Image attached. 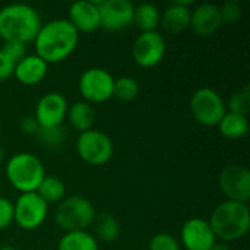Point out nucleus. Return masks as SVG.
<instances>
[{"label": "nucleus", "instance_id": "obj_1", "mask_svg": "<svg viewBox=\"0 0 250 250\" xmlns=\"http://www.w3.org/2000/svg\"><path fill=\"white\" fill-rule=\"evenodd\" d=\"M79 37L67 19H53L41 25L34 40L35 54L47 64L60 63L76 50Z\"/></svg>", "mask_w": 250, "mask_h": 250}, {"label": "nucleus", "instance_id": "obj_2", "mask_svg": "<svg viewBox=\"0 0 250 250\" xmlns=\"http://www.w3.org/2000/svg\"><path fill=\"white\" fill-rule=\"evenodd\" d=\"M42 22L37 9L25 3H12L0 9V38L3 41L34 42Z\"/></svg>", "mask_w": 250, "mask_h": 250}, {"label": "nucleus", "instance_id": "obj_3", "mask_svg": "<svg viewBox=\"0 0 250 250\" xmlns=\"http://www.w3.org/2000/svg\"><path fill=\"white\" fill-rule=\"evenodd\" d=\"M215 239L223 243L243 239L250 229V211L248 204L224 201L218 204L208 220Z\"/></svg>", "mask_w": 250, "mask_h": 250}, {"label": "nucleus", "instance_id": "obj_4", "mask_svg": "<svg viewBox=\"0 0 250 250\" xmlns=\"http://www.w3.org/2000/svg\"><path fill=\"white\" fill-rule=\"evenodd\" d=\"M6 177L19 193H31L37 192L45 177V168L37 155L18 152L6 163Z\"/></svg>", "mask_w": 250, "mask_h": 250}, {"label": "nucleus", "instance_id": "obj_5", "mask_svg": "<svg viewBox=\"0 0 250 250\" xmlns=\"http://www.w3.org/2000/svg\"><path fill=\"white\" fill-rule=\"evenodd\" d=\"M97 211L89 199L81 195L64 198L56 208L54 220L64 233L86 231L95 220Z\"/></svg>", "mask_w": 250, "mask_h": 250}, {"label": "nucleus", "instance_id": "obj_6", "mask_svg": "<svg viewBox=\"0 0 250 250\" xmlns=\"http://www.w3.org/2000/svg\"><path fill=\"white\" fill-rule=\"evenodd\" d=\"M190 113L193 119L207 127H214L227 113L226 101L212 88H199L190 97Z\"/></svg>", "mask_w": 250, "mask_h": 250}, {"label": "nucleus", "instance_id": "obj_7", "mask_svg": "<svg viewBox=\"0 0 250 250\" xmlns=\"http://www.w3.org/2000/svg\"><path fill=\"white\" fill-rule=\"evenodd\" d=\"M76 152L79 158L89 166H104L113 158L114 145L104 132L89 129L79 133L76 139Z\"/></svg>", "mask_w": 250, "mask_h": 250}, {"label": "nucleus", "instance_id": "obj_8", "mask_svg": "<svg viewBox=\"0 0 250 250\" xmlns=\"http://www.w3.org/2000/svg\"><path fill=\"white\" fill-rule=\"evenodd\" d=\"M114 78L103 67H89L82 72L78 88L82 95V101L88 104H103L113 98Z\"/></svg>", "mask_w": 250, "mask_h": 250}, {"label": "nucleus", "instance_id": "obj_9", "mask_svg": "<svg viewBox=\"0 0 250 250\" xmlns=\"http://www.w3.org/2000/svg\"><path fill=\"white\" fill-rule=\"evenodd\" d=\"M48 215V205L37 192L21 193L13 202V223L22 230L31 231L41 227Z\"/></svg>", "mask_w": 250, "mask_h": 250}, {"label": "nucleus", "instance_id": "obj_10", "mask_svg": "<svg viewBox=\"0 0 250 250\" xmlns=\"http://www.w3.org/2000/svg\"><path fill=\"white\" fill-rule=\"evenodd\" d=\"M166 50V40L158 31L141 32L132 44V57L138 66L149 69L163 62Z\"/></svg>", "mask_w": 250, "mask_h": 250}, {"label": "nucleus", "instance_id": "obj_11", "mask_svg": "<svg viewBox=\"0 0 250 250\" xmlns=\"http://www.w3.org/2000/svg\"><path fill=\"white\" fill-rule=\"evenodd\" d=\"M220 189L227 201L248 204L250 199V171L245 166L231 164L220 173Z\"/></svg>", "mask_w": 250, "mask_h": 250}, {"label": "nucleus", "instance_id": "obj_12", "mask_svg": "<svg viewBox=\"0 0 250 250\" xmlns=\"http://www.w3.org/2000/svg\"><path fill=\"white\" fill-rule=\"evenodd\" d=\"M100 10V28L117 32L133 25L135 4L129 0H101L97 1Z\"/></svg>", "mask_w": 250, "mask_h": 250}, {"label": "nucleus", "instance_id": "obj_13", "mask_svg": "<svg viewBox=\"0 0 250 250\" xmlns=\"http://www.w3.org/2000/svg\"><path fill=\"white\" fill-rule=\"evenodd\" d=\"M67 108L69 104L63 94L47 92L38 100L34 117L38 122L40 127H59L66 120Z\"/></svg>", "mask_w": 250, "mask_h": 250}, {"label": "nucleus", "instance_id": "obj_14", "mask_svg": "<svg viewBox=\"0 0 250 250\" xmlns=\"http://www.w3.org/2000/svg\"><path fill=\"white\" fill-rule=\"evenodd\" d=\"M180 242L186 250H209L217 239L208 220L195 217L182 226Z\"/></svg>", "mask_w": 250, "mask_h": 250}, {"label": "nucleus", "instance_id": "obj_15", "mask_svg": "<svg viewBox=\"0 0 250 250\" xmlns=\"http://www.w3.org/2000/svg\"><path fill=\"white\" fill-rule=\"evenodd\" d=\"M69 23L79 34H89L100 28V10L97 1L92 0H81L75 1L69 6L67 10Z\"/></svg>", "mask_w": 250, "mask_h": 250}, {"label": "nucleus", "instance_id": "obj_16", "mask_svg": "<svg viewBox=\"0 0 250 250\" xmlns=\"http://www.w3.org/2000/svg\"><path fill=\"white\" fill-rule=\"evenodd\" d=\"M223 26L220 6L214 3H201L190 10L189 28L199 37H209Z\"/></svg>", "mask_w": 250, "mask_h": 250}, {"label": "nucleus", "instance_id": "obj_17", "mask_svg": "<svg viewBox=\"0 0 250 250\" xmlns=\"http://www.w3.org/2000/svg\"><path fill=\"white\" fill-rule=\"evenodd\" d=\"M193 1L190 0H176L161 12L160 25L168 34H180L186 31L190 25V7Z\"/></svg>", "mask_w": 250, "mask_h": 250}, {"label": "nucleus", "instance_id": "obj_18", "mask_svg": "<svg viewBox=\"0 0 250 250\" xmlns=\"http://www.w3.org/2000/svg\"><path fill=\"white\" fill-rule=\"evenodd\" d=\"M48 72V64L37 54H26L21 62L15 64L13 75L22 85H38Z\"/></svg>", "mask_w": 250, "mask_h": 250}, {"label": "nucleus", "instance_id": "obj_19", "mask_svg": "<svg viewBox=\"0 0 250 250\" xmlns=\"http://www.w3.org/2000/svg\"><path fill=\"white\" fill-rule=\"evenodd\" d=\"M66 119L75 130H78L79 133H83V132L92 129V126H94V122H95L94 105H91L85 101H76L69 105Z\"/></svg>", "mask_w": 250, "mask_h": 250}, {"label": "nucleus", "instance_id": "obj_20", "mask_svg": "<svg viewBox=\"0 0 250 250\" xmlns=\"http://www.w3.org/2000/svg\"><path fill=\"white\" fill-rule=\"evenodd\" d=\"M161 12L152 3H141L135 6L133 25L141 32H154L160 26Z\"/></svg>", "mask_w": 250, "mask_h": 250}, {"label": "nucleus", "instance_id": "obj_21", "mask_svg": "<svg viewBox=\"0 0 250 250\" xmlns=\"http://www.w3.org/2000/svg\"><path fill=\"white\" fill-rule=\"evenodd\" d=\"M92 226H94V234L92 236L97 240H101L105 243H111V242L117 240L120 236V231H122L119 220L114 215L107 214V212L97 214Z\"/></svg>", "mask_w": 250, "mask_h": 250}, {"label": "nucleus", "instance_id": "obj_22", "mask_svg": "<svg viewBox=\"0 0 250 250\" xmlns=\"http://www.w3.org/2000/svg\"><path fill=\"white\" fill-rule=\"evenodd\" d=\"M220 133L227 139H242L249 130V120L245 116L234 113H226L224 117L217 125Z\"/></svg>", "mask_w": 250, "mask_h": 250}, {"label": "nucleus", "instance_id": "obj_23", "mask_svg": "<svg viewBox=\"0 0 250 250\" xmlns=\"http://www.w3.org/2000/svg\"><path fill=\"white\" fill-rule=\"evenodd\" d=\"M57 250H100V248L98 240L88 231H72L62 236Z\"/></svg>", "mask_w": 250, "mask_h": 250}, {"label": "nucleus", "instance_id": "obj_24", "mask_svg": "<svg viewBox=\"0 0 250 250\" xmlns=\"http://www.w3.org/2000/svg\"><path fill=\"white\" fill-rule=\"evenodd\" d=\"M37 193L40 198L47 204H60L64 199L66 195V186L62 179L57 176H47L42 179L41 185L37 189Z\"/></svg>", "mask_w": 250, "mask_h": 250}, {"label": "nucleus", "instance_id": "obj_25", "mask_svg": "<svg viewBox=\"0 0 250 250\" xmlns=\"http://www.w3.org/2000/svg\"><path fill=\"white\" fill-rule=\"evenodd\" d=\"M139 95V83L135 78L132 76H120L114 79V86H113V98L123 101V103H130L136 100Z\"/></svg>", "mask_w": 250, "mask_h": 250}, {"label": "nucleus", "instance_id": "obj_26", "mask_svg": "<svg viewBox=\"0 0 250 250\" xmlns=\"http://www.w3.org/2000/svg\"><path fill=\"white\" fill-rule=\"evenodd\" d=\"M38 144L47 149H57L66 142V130L63 126L59 127H40L35 135Z\"/></svg>", "mask_w": 250, "mask_h": 250}, {"label": "nucleus", "instance_id": "obj_27", "mask_svg": "<svg viewBox=\"0 0 250 250\" xmlns=\"http://www.w3.org/2000/svg\"><path fill=\"white\" fill-rule=\"evenodd\" d=\"M227 111L229 113H234L239 116H245L248 117L250 111V88L249 85L243 86L242 89H239L237 92H234L230 100L226 103Z\"/></svg>", "mask_w": 250, "mask_h": 250}, {"label": "nucleus", "instance_id": "obj_28", "mask_svg": "<svg viewBox=\"0 0 250 250\" xmlns=\"http://www.w3.org/2000/svg\"><path fill=\"white\" fill-rule=\"evenodd\" d=\"M243 9L236 1H227L220 6V16L223 25H234L242 19Z\"/></svg>", "mask_w": 250, "mask_h": 250}, {"label": "nucleus", "instance_id": "obj_29", "mask_svg": "<svg viewBox=\"0 0 250 250\" xmlns=\"http://www.w3.org/2000/svg\"><path fill=\"white\" fill-rule=\"evenodd\" d=\"M148 248L149 250H180V243L171 234L160 233L149 240Z\"/></svg>", "mask_w": 250, "mask_h": 250}, {"label": "nucleus", "instance_id": "obj_30", "mask_svg": "<svg viewBox=\"0 0 250 250\" xmlns=\"http://www.w3.org/2000/svg\"><path fill=\"white\" fill-rule=\"evenodd\" d=\"M15 64L21 62L28 53H26V44L19 41H3V45L0 48Z\"/></svg>", "mask_w": 250, "mask_h": 250}, {"label": "nucleus", "instance_id": "obj_31", "mask_svg": "<svg viewBox=\"0 0 250 250\" xmlns=\"http://www.w3.org/2000/svg\"><path fill=\"white\" fill-rule=\"evenodd\" d=\"M13 223V202L0 196V231L10 227Z\"/></svg>", "mask_w": 250, "mask_h": 250}, {"label": "nucleus", "instance_id": "obj_32", "mask_svg": "<svg viewBox=\"0 0 250 250\" xmlns=\"http://www.w3.org/2000/svg\"><path fill=\"white\" fill-rule=\"evenodd\" d=\"M19 129L23 135H29V136H35L37 132L40 130V125L35 120L34 116H25L22 117L21 123H19Z\"/></svg>", "mask_w": 250, "mask_h": 250}, {"label": "nucleus", "instance_id": "obj_33", "mask_svg": "<svg viewBox=\"0 0 250 250\" xmlns=\"http://www.w3.org/2000/svg\"><path fill=\"white\" fill-rule=\"evenodd\" d=\"M15 63L0 50V81H6L13 75Z\"/></svg>", "mask_w": 250, "mask_h": 250}, {"label": "nucleus", "instance_id": "obj_34", "mask_svg": "<svg viewBox=\"0 0 250 250\" xmlns=\"http://www.w3.org/2000/svg\"><path fill=\"white\" fill-rule=\"evenodd\" d=\"M209 250H231L229 246H227V243H223V242H215V245L211 248Z\"/></svg>", "mask_w": 250, "mask_h": 250}, {"label": "nucleus", "instance_id": "obj_35", "mask_svg": "<svg viewBox=\"0 0 250 250\" xmlns=\"http://www.w3.org/2000/svg\"><path fill=\"white\" fill-rule=\"evenodd\" d=\"M3 160H4V149L0 146V164L3 163Z\"/></svg>", "mask_w": 250, "mask_h": 250}, {"label": "nucleus", "instance_id": "obj_36", "mask_svg": "<svg viewBox=\"0 0 250 250\" xmlns=\"http://www.w3.org/2000/svg\"><path fill=\"white\" fill-rule=\"evenodd\" d=\"M0 250H16L13 246H0Z\"/></svg>", "mask_w": 250, "mask_h": 250}]
</instances>
